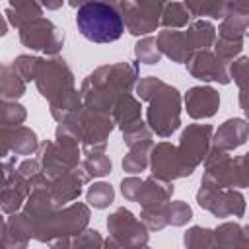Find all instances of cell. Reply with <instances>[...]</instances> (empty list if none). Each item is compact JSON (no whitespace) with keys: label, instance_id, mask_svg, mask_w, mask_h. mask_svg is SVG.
<instances>
[{"label":"cell","instance_id":"obj_1","mask_svg":"<svg viewBox=\"0 0 249 249\" xmlns=\"http://www.w3.org/2000/svg\"><path fill=\"white\" fill-rule=\"evenodd\" d=\"M76 25L91 43H113L124 29L119 12L101 0H91L80 6L76 12Z\"/></svg>","mask_w":249,"mask_h":249}]
</instances>
